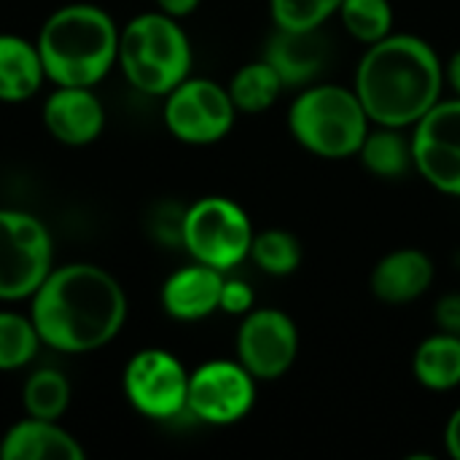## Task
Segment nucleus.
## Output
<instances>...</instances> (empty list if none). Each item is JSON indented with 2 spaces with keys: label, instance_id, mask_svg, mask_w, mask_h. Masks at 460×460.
I'll use <instances>...</instances> for the list:
<instances>
[{
  "label": "nucleus",
  "instance_id": "obj_1",
  "mask_svg": "<svg viewBox=\"0 0 460 460\" xmlns=\"http://www.w3.org/2000/svg\"><path fill=\"white\" fill-rule=\"evenodd\" d=\"M30 318L43 345L59 353H89L108 345L127 321L119 280L94 264H65L30 296Z\"/></svg>",
  "mask_w": 460,
  "mask_h": 460
},
{
  "label": "nucleus",
  "instance_id": "obj_2",
  "mask_svg": "<svg viewBox=\"0 0 460 460\" xmlns=\"http://www.w3.org/2000/svg\"><path fill=\"white\" fill-rule=\"evenodd\" d=\"M439 54L418 35L391 32L372 43L358 62L356 94L377 127L418 124L442 94Z\"/></svg>",
  "mask_w": 460,
  "mask_h": 460
},
{
  "label": "nucleus",
  "instance_id": "obj_3",
  "mask_svg": "<svg viewBox=\"0 0 460 460\" xmlns=\"http://www.w3.org/2000/svg\"><path fill=\"white\" fill-rule=\"evenodd\" d=\"M35 46L57 86H94L119 59V30L100 5L73 3L43 22Z\"/></svg>",
  "mask_w": 460,
  "mask_h": 460
},
{
  "label": "nucleus",
  "instance_id": "obj_4",
  "mask_svg": "<svg viewBox=\"0 0 460 460\" xmlns=\"http://www.w3.org/2000/svg\"><path fill=\"white\" fill-rule=\"evenodd\" d=\"M127 81L146 94H170L191 70V43L178 19L151 11L119 32V59Z\"/></svg>",
  "mask_w": 460,
  "mask_h": 460
},
{
  "label": "nucleus",
  "instance_id": "obj_5",
  "mask_svg": "<svg viewBox=\"0 0 460 460\" xmlns=\"http://www.w3.org/2000/svg\"><path fill=\"white\" fill-rule=\"evenodd\" d=\"M291 135L302 148L323 159H345L361 151L369 135V116L356 94L337 84L305 89L288 111Z\"/></svg>",
  "mask_w": 460,
  "mask_h": 460
},
{
  "label": "nucleus",
  "instance_id": "obj_6",
  "mask_svg": "<svg viewBox=\"0 0 460 460\" xmlns=\"http://www.w3.org/2000/svg\"><path fill=\"white\" fill-rule=\"evenodd\" d=\"M251 218L234 199L202 197L183 213L181 245L199 264L226 272L251 253Z\"/></svg>",
  "mask_w": 460,
  "mask_h": 460
},
{
  "label": "nucleus",
  "instance_id": "obj_7",
  "mask_svg": "<svg viewBox=\"0 0 460 460\" xmlns=\"http://www.w3.org/2000/svg\"><path fill=\"white\" fill-rule=\"evenodd\" d=\"M51 237L40 218L0 208V302L27 299L51 272Z\"/></svg>",
  "mask_w": 460,
  "mask_h": 460
},
{
  "label": "nucleus",
  "instance_id": "obj_8",
  "mask_svg": "<svg viewBox=\"0 0 460 460\" xmlns=\"http://www.w3.org/2000/svg\"><path fill=\"white\" fill-rule=\"evenodd\" d=\"M234 102L229 89L208 78L181 81L164 102V124L181 140L191 146H210L229 135L234 124Z\"/></svg>",
  "mask_w": 460,
  "mask_h": 460
},
{
  "label": "nucleus",
  "instance_id": "obj_9",
  "mask_svg": "<svg viewBox=\"0 0 460 460\" xmlns=\"http://www.w3.org/2000/svg\"><path fill=\"white\" fill-rule=\"evenodd\" d=\"M124 394L140 415L170 420L186 410L189 372L170 350H137L124 369Z\"/></svg>",
  "mask_w": 460,
  "mask_h": 460
},
{
  "label": "nucleus",
  "instance_id": "obj_10",
  "mask_svg": "<svg viewBox=\"0 0 460 460\" xmlns=\"http://www.w3.org/2000/svg\"><path fill=\"white\" fill-rule=\"evenodd\" d=\"M256 402V377L240 361H208L189 375L186 410L210 426L243 420Z\"/></svg>",
  "mask_w": 460,
  "mask_h": 460
},
{
  "label": "nucleus",
  "instance_id": "obj_11",
  "mask_svg": "<svg viewBox=\"0 0 460 460\" xmlns=\"http://www.w3.org/2000/svg\"><path fill=\"white\" fill-rule=\"evenodd\" d=\"M412 159L434 189L460 197V97L439 100L415 124Z\"/></svg>",
  "mask_w": 460,
  "mask_h": 460
},
{
  "label": "nucleus",
  "instance_id": "obj_12",
  "mask_svg": "<svg viewBox=\"0 0 460 460\" xmlns=\"http://www.w3.org/2000/svg\"><path fill=\"white\" fill-rule=\"evenodd\" d=\"M296 353H299V332L286 313L264 307L243 315L237 332V361L256 380L283 377L294 367Z\"/></svg>",
  "mask_w": 460,
  "mask_h": 460
},
{
  "label": "nucleus",
  "instance_id": "obj_13",
  "mask_svg": "<svg viewBox=\"0 0 460 460\" xmlns=\"http://www.w3.org/2000/svg\"><path fill=\"white\" fill-rule=\"evenodd\" d=\"M43 124L65 146H86L105 127V108L92 86H57L43 105Z\"/></svg>",
  "mask_w": 460,
  "mask_h": 460
},
{
  "label": "nucleus",
  "instance_id": "obj_14",
  "mask_svg": "<svg viewBox=\"0 0 460 460\" xmlns=\"http://www.w3.org/2000/svg\"><path fill=\"white\" fill-rule=\"evenodd\" d=\"M224 272L208 264H191L172 272L162 286V307L175 321H202L218 310Z\"/></svg>",
  "mask_w": 460,
  "mask_h": 460
},
{
  "label": "nucleus",
  "instance_id": "obj_15",
  "mask_svg": "<svg viewBox=\"0 0 460 460\" xmlns=\"http://www.w3.org/2000/svg\"><path fill=\"white\" fill-rule=\"evenodd\" d=\"M326 40L318 30H275L264 59L278 70L283 86L310 84L326 65Z\"/></svg>",
  "mask_w": 460,
  "mask_h": 460
},
{
  "label": "nucleus",
  "instance_id": "obj_16",
  "mask_svg": "<svg viewBox=\"0 0 460 460\" xmlns=\"http://www.w3.org/2000/svg\"><path fill=\"white\" fill-rule=\"evenodd\" d=\"M434 283V261L415 248L383 256L372 272V294L388 305H407L423 296Z\"/></svg>",
  "mask_w": 460,
  "mask_h": 460
},
{
  "label": "nucleus",
  "instance_id": "obj_17",
  "mask_svg": "<svg viewBox=\"0 0 460 460\" xmlns=\"http://www.w3.org/2000/svg\"><path fill=\"white\" fill-rule=\"evenodd\" d=\"M3 460H84V447L57 420L27 418L8 429L0 442Z\"/></svg>",
  "mask_w": 460,
  "mask_h": 460
},
{
  "label": "nucleus",
  "instance_id": "obj_18",
  "mask_svg": "<svg viewBox=\"0 0 460 460\" xmlns=\"http://www.w3.org/2000/svg\"><path fill=\"white\" fill-rule=\"evenodd\" d=\"M43 78L38 46L19 35L0 32V102H24L35 97Z\"/></svg>",
  "mask_w": 460,
  "mask_h": 460
},
{
  "label": "nucleus",
  "instance_id": "obj_19",
  "mask_svg": "<svg viewBox=\"0 0 460 460\" xmlns=\"http://www.w3.org/2000/svg\"><path fill=\"white\" fill-rule=\"evenodd\" d=\"M412 372L429 391H453L460 385V337L437 332L423 340L415 350Z\"/></svg>",
  "mask_w": 460,
  "mask_h": 460
},
{
  "label": "nucleus",
  "instance_id": "obj_20",
  "mask_svg": "<svg viewBox=\"0 0 460 460\" xmlns=\"http://www.w3.org/2000/svg\"><path fill=\"white\" fill-rule=\"evenodd\" d=\"M283 89L286 86H283L278 70L267 59H259L234 73L232 84H229V97L237 111L261 113L275 105V100L280 97Z\"/></svg>",
  "mask_w": 460,
  "mask_h": 460
},
{
  "label": "nucleus",
  "instance_id": "obj_21",
  "mask_svg": "<svg viewBox=\"0 0 460 460\" xmlns=\"http://www.w3.org/2000/svg\"><path fill=\"white\" fill-rule=\"evenodd\" d=\"M358 154L364 167L380 178H402L415 164L412 140H407L396 127H380L375 132L369 129Z\"/></svg>",
  "mask_w": 460,
  "mask_h": 460
},
{
  "label": "nucleus",
  "instance_id": "obj_22",
  "mask_svg": "<svg viewBox=\"0 0 460 460\" xmlns=\"http://www.w3.org/2000/svg\"><path fill=\"white\" fill-rule=\"evenodd\" d=\"M22 402L30 418L59 420L70 404V383L57 369H38L27 377Z\"/></svg>",
  "mask_w": 460,
  "mask_h": 460
},
{
  "label": "nucleus",
  "instance_id": "obj_23",
  "mask_svg": "<svg viewBox=\"0 0 460 460\" xmlns=\"http://www.w3.org/2000/svg\"><path fill=\"white\" fill-rule=\"evenodd\" d=\"M248 256L267 275L286 278V275L296 272V267L302 264V245L286 229H267L261 234H253Z\"/></svg>",
  "mask_w": 460,
  "mask_h": 460
},
{
  "label": "nucleus",
  "instance_id": "obj_24",
  "mask_svg": "<svg viewBox=\"0 0 460 460\" xmlns=\"http://www.w3.org/2000/svg\"><path fill=\"white\" fill-rule=\"evenodd\" d=\"M340 16L345 30L369 46L394 32V11L388 0H342Z\"/></svg>",
  "mask_w": 460,
  "mask_h": 460
},
{
  "label": "nucleus",
  "instance_id": "obj_25",
  "mask_svg": "<svg viewBox=\"0 0 460 460\" xmlns=\"http://www.w3.org/2000/svg\"><path fill=\"white\" fill-rule=\"evenodd\" d=\"M40 337L32 318L0 310V372L22 369L38 353Z\"/></svg>",
  "mask_w": 460,
  "mask_h": 460
},
{
  "label": "nucleus",
  "instance_id": "obj_26",
  "mask_svg": "<svg viewBox=\"0 0 460 460\" xmlns=\"http://www.w3.org/2000/svg\"><path fill=\"white\" fill-rule=\"evenodd\" d=\"M342 0H272V19L280 30H318Z\"/></svg>",
  "mask_w": 460,
  "mask_h": 460
},
{
  "label": "nucleus",
  "instance_id": "obj_27",
  "mask_svg": "<svg viewBox=\"0 0 460 460\" xmlns=\"http://www.w3.org/2000/svg\"><path fill=\"white\" fill-rule=\"evenodd\" d=\"M253 302H256L253 288L245 280H224L218 310H224L229 315H245L253 310Z\"/></svg>",
  "mask_w": 460,
  "mask_h": 460
},
{
  "label": "nucleus",
  "instance_id": "obj_28",
  "mask_svg": "<svg viewBox=\"0 0 460 460\" xmlns=\"http://www.w3.org/2000/svg\"><path fill=\"white\" fill-rule=\"evenodd\" d=\"M434 321H437L439 332L453 334V337H460V294H445V296L437 302Z\"/></svg>",
  "mask_w": 460,
  "mask_h": 460
},
{
  "label": "nucleus",
  "instance_id": "obj_29",
  "mask_svg": "<svg viewBox=\"0 0 460 460\" xmlns=\"http://www.w3.org/2000/svg\"><path fill=\"white\" fill-rule=\"evenodd\" d=\"M156 5H159L162 13H167L172 19H181V16H189V13L197 11L199 0H156Z\"/></svg>",
  "mask_w": 460,
  "mask_h": 460
},
{
  "label": "nucleus",
  "instance_id": "obj_30",
  "mask_svg": "<svg viewBox=\"0 0 460 460\" xmlns=\"http://www.w3.org/2000/svg\"><path fill=\"white\" fill-rule=\"evenodd\" d=\"M445 445H447V453L456 460H460V407L450 415L447 420V429H445Z\"/></svg>",
  "mask_w": 460,
  "mask_h": 460
},
{
  "label": "nucleus",
  "instance_id": "obj_31",
  "mask_svg": "<svg viewBox=\"0 0 460 460\" xmlns=\"http://www.w3.org/2000/svg\"><path fill=\"white\" fill-rule=\"evenodd\" d=\"M447 78H450L453 89L458 92L460 97V51L453 54V59H450V65H447Z\"/></svg>",
  "mask_w": 460,
  "mask_h": 460
}]
</instances>
